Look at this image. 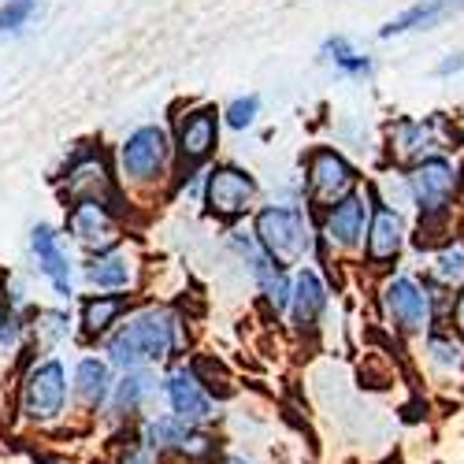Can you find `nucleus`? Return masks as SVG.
<instances>
[{
    "label": "nucleus",
    "instance_id": "nucleus-7",
    "mask_svg": "<svg viewBox=\"0 0 464 464\" xmlns=\"http://www.w3.org/2000/svg\"><path fill=\"white\" fill-rule=\"evenodd\" d=\"M219 127H223V111L216 104H189L182 115H175V127H171V145H175L171 189H182L189 179H198L212 168V157L219 149Z\"/></svg>",
    "mask_w": 464,
    "mask_h": 464
},
{
    "label": "nucleus",
    "instance_id": "nucleus-12",
    "mask_svg": "<svg viewBox=\"0 0 464 464\" xmlns=\"http://www.w3.org/2000/svg\"><path fill=\"white\" fill-rule=\"evenodd\" d=\"M160 401H164V412L193 423V428H212V423L223 416L219 412L223 401L201 382V375L193 372L189 357L160 372Z\"/></svg>",
    "mask_w": 464,
    "mask_h": 464
},
{
    "label": "nucleus",
    "instance_id": "nucleus-9",
    "mask_svg": "<svg viewBox=\"0 0 464 464\" xmlns=\"http://www.w3.org/2000/svg\"><path fill=\"white\" fill-rule=\"evenodd\" d=\"M368 219H372V189L361 186L350 198H342L338 205L324 208L316 216V235H320V260H345V256H361L364 253V235H368Z\"/></svg>",
    "mask_w": 464,
    "mask_h": 464
},
{
    "label": "nucleus",
    "instance_id": "nucleus-16",
    "mask_svg": "<svg viewBox=\"0 0 464 464\" xmlns=\"http://www.w3.org/2000/svg\"><path fill=\"white\" fill-rule=\"evenodd\" d=\"M160 398V372L138 368V372H120L111 386V398L104 409V428H134L141 416H149V405Z\"/></svg>",
    "mask_w": 464,
    "mask_h": 464
},
{
    "label": "nucleus",
    "instance_id": "nucleus-21",
    "mask_svg": "<svg viewBox=\"0 0 464 464\" xmlns=\"http://www.w3.org/2000/svg\"><path fill=\"white\" fill-rule=\"evenodd\" d=\"M79 334V320H74L71 308L60 304H34L30 316H26V338H30V350L37 357H49L56 353L63 342H71Z\"/></svg>",
    "mask_w": 464,
    "mask_h": 464
},
{
    "label": "nucleus",
    "instance_id": "nucleus-14",
    "mask_svg": "<svg viewBox=\"0 0 464 464\" xmlns=\"http://www.w3.org/2000/svg\"><path fill=\"white\" fill-rule=\"evenodd\" d=\"M145 256L138 242H120L97 256L82 260V283L90 294H138L141 297V279H145Z\"/></svg>",
    "mask_w": 464,
    "mask_h": 464
},
{
    "label": "nucleus",
    "instance_id": "nucleus-26",
    "mask_svg": "<svg viewBox=\"0 0 464 464\" xmlns=\"http://www.w3.org/2000/svg\"><path fill=\"white\" fill-rule=\"evenodd\" d=\"M320 56H324V63H331L338 74H345V79H368V74L375 71L372 56L357 53L350 37H342V34L327 37V42H324V49H320Z\"/></svg>",
    "mask_w": 464,
    "mask_h": 464
},
{
    "label": "nucleus",
    "instance_id": "nucleus-3",
    "mask_svg": "<svg viewBox=\"0 0 464 464\" xmlns=\"http://www.w3.org/2000/svg\"><path fill=\"white\" fill-rule=\"evenodd\" d=\"M453 294L431 286L423 276L394 272L379 283V313L382 324L401 338H423L435 327H446Z\"/></svg>",
    "mask_w": 464,
    "mask_h": 464
},
{
    "label": "nucleus",
    "instance_id": "nucleus-20",
    "mask_svg": "<svg viewBox=\"0 0 464 464\" xmlns=\"http://www.w3.org/2000/svg\"><path fill=\"white\" fill-rule=\"evenodd\" d=\"M331 308V283L316 272V267H297L294 272V294H290V313L286 324L294 334L313 338L324 327V316Z\"/></svg>",
    "mask_w": 464,
    "mask_h": 464
},
{
    "label": "nucleus",
    "instance_id": "nucleus-24",
    "mask_svg": "<svg viewBox=\"0 0 464 464\" xmlns=\"http://www.w3.org/2000/svg\"><path fill=\"white\" fill-rule=\"evenodd\" d=\"M249 276H253V286H256L264 308L272 313V320H286V313H290V294H294V272H290V267L272 264V260L264 256Z\"/></svg>",
    "mask_w": 464,
    "mask_h": 464
},
{
    "label": "nucleus",
    "instance_id": "nucleus-11",
    "mask_svg": "<svg viewBox=\"0 0 464 464\" xmlns=\"http://www.w3.org/2000/svg\"><path fill=\"white\" fill-rule=\"evenodd\" d=\"M256 198H260V182L242 164L223 160V164H212L201 175L205 212L216 216L223 227H235L238 219H246L249 212H256Z\"/></svg>",
    "mask_w": 464,
    "mask_h": 464
},
{
    "label": "nucleus",
    "instance_id": "nucleus-31",
    "mask_svg": "<svg viewBox=\"0 0 464 464\" xmlns=\"http://www.w3.org/2000/svg\"><path fill=\"white\" fill-rule=\"evenodd\" d=\"M212 464H260L256 457H249V453H242V450H223Z\"/></svg>",
    "mask_w": 464,
    "mask_h": 464
},
{
    "label": "nucleus",
    "instance_id": "nucleus-19",
    "mask_svg": "<svg viewBox=\"0 0 464 464\" xmlns=\"http://www.w3.org/2000/svg\"><path fill=\"white\" fill-rule=\"evenodd\" d=\"M145 297L138 294H82L79 297V313H74V320H79V342L82 345H104V338L120 327L134 308L141 304Z\"/></svg>",
    "mask_w": 464,
    "mask_h": 464
},
{
    "label": "nucleus",
    "instance_id": "nucleus-32",
    "mask_svg": "<svg viewBox=\"0 0 464 464\" xmlns=\"http://www.w3.org/2000/svg\"><path fill=\"white\" fill-rule=\"evenodd\" d=\"M12 316V308H8V301H5V294H0V324H5Z\"/></svg>",
    "mask_w": 464,
    "mask_h": 464
},
{
    "label": "nucleus",
    "instance_id": "nucleus-4",
    "mask_svg": "<svg viewBox=\"0 0 464 464\" xmlns=\"http://www.w3.org/2000/svg\"><path fill=\"white\" fill-rule=\"evenodd\" d=\"M249 235L256 238L267 260L283 267H294V264L304 267V260H313L320 249L316 216L301 205H260L253 212Z\"/></svg>",
    "mask_w": 464,
    "mask_h": 464
},
{
    "label": "nucleus",
    "instance_id": "nucleus-10",
    "mask_svg": "<svg viewBox=\"0 0 464 464\" xmlns=\"http://www.w3.org/2000/svg\"><path fill=\"white\" fill-rule=\"evenodd\" d=\"M361 189V171L334 145H313L304 152V208L320 216L342 198Z\"/></svg>",
    "mask_w": 464,
    "mask_h": 464
},
{
    "label": "nucleus",
    "instance_id": "nucleus-23",
    "mask_svg": "<svg viewBox=\"0 0 464 464\" xmlns=\"http://www.w3.org/2000/svg\"><path fill=\"white\" fill-rule=\"evenodd\" d=\"M460 12H464V0H416V5H409L401 15H394L386 26H379V37L391 42V37H401L412 30H435Z\"/></svg>",
    "mask_w": 464,
    "mask_h": 464
},
{
    "label": "nucleus",
    "instance_id": "nucleus-30",
    "mask_svg": "<svg viewBox=\"0 0 464 464\" xmlns=\"http://www.w3.org/2000/svg\"><path fill=\"white\" fill-rule=\"evenodd\" d=\"M457 71H464V53H450V56L435 67L439 79H450V74H457Z\"/></svg>",
    "mask_w": 464,
    "mask_h": 464
},
{
    "label": "nucleus",
    "instance_id": "nucleus-1",
    "mask_svg": "<svg viewBox=\"0 0 464 464\" xmlns=\"http://www.w3.org/2000/svg\"><path fill=\"white\" fill-rule=\"evenodd\" d=\"M186 350H189V327L179 308L164 304V301H141L134 313L104 338L97 353L115 372H138V368L164 372V368L186 361Z\"/></svg>",
    "mask_w": 464,
    "mask_h": 464
},
{
    "label": "nucleus",
    "instance_id": "nucleus-28",
    "mask_svg": "<svg viewBox=\"0 0 464 464\" xmlns=\"http://www.w3.org/2000/svg\"><path fill=\"white\" fill-rule=\"evenodd\" d=\"M37 5H42V0H5V5H0V37L19 34L34 19Z\"/></svg>",
    "mask_w": 464,
    "mask_h": 464
},
{
    "label": "nucleus",
    "instance_id": "nucleus-5",
    "mask_svg": "<svg viewBox=\"0 0 464 464\" xmlns=\"http://www.w3.org/2000/svg\"><path fill=\"white\" fill-rule=\"evenodd\" d=\"M115 175L127 198L134 193H152L157 186L171 182L175 175V145L168 127L145 123L123 138V145L115 149Z\"/></svg>",
    "mask_w": 464,
    "mask_h": 464
},
{
    "label": "nucleus",
    "instance_id": "nucleus-6",
    "mask_svg": "<svg viewBox=\"0 0 464 464\" xmlns=\"http://www.w3.org/2000/svg\"><path fill=\"white\" fill-rule=\"evenodd\" d=\"M405 175V189H409V205L420 216V235H446V227L453 219V205H457V193L464 186L460 168L439 152V157H428L412 164Z\"/></svg>",
    "mask_w": 464,
    "mask_h": 464
},
{
    "label": "nucleus",
    "instance_id": "nucleus-2",
    "mask_svg": "<svg viewBox=\"0 0 464 464\" xmlns=\"http://www.w3.org/2000/svg\"><path fill=\"white\" fill-rule=\"evenodd\" d=\"M19 375H15V420L26 423L30 431L42 435H60L74 416L71 409V368L60 353L37 357L30 345L19 357Z\"/></svg>",
    "mask_w": 464,
    "mask_h": 464
},
{
    "label": "nucleus",
    "instance_id": "nucleus-29",
    "mask_svg": "<svg viewBox=\"0 0 464 464\" xmlns=\"http://www.w3.org/2000/svg\"><path fill=\"white\" fill-rule=\"evenodd\" d=\"M446 327L464 338V286H460V290L453 294V301H450V320H446Z\"/></svg>",
    "mask_w": 464,
    "mask_h": 464
},
{
    "label": "nucleus",
    "instance_id": "nucleus-25",
    "mask_svg": "<svg viewBox=\"0 0 464 464\" xmlns=\"http://www.w3.org/2000/svg\"><path fill=\"white\" fill-rule=\"evenodd\" d=\"M431 286L446 290V294H457L464 286V238H450L442 246L431 249L428 256V272H423Z\"/></svg>",
    "mask_w": 464,
    "mask_h": 464
},
{
    "label": "nucleus",
    "instance_id": "nucleus-17",
    "mask_svg": "<svg viewBox=\"0 0 464 464\" xmlns=\"http://www.w3.org/2000/svg\"><path fill=\"white\" fill-rule=\"evenodd\" d=\"M115 372L101 353H82L71 364V409L82 423H101L111 386H115Z\"/></svg>",
    "mask_w": 464,
    "mask_h": 464
},
{
    "label": "nucleus",
    "instance_id": "nucleus-13",
    "mask_svg": "<svg viewBox=\"0 0 464 464\" xmlns=\"http://www.w3.org/2000/svg\"><path fill=\"white\" fill-rule=\"evenodd\" d=\"M372 189V219H368V235H364V253H361V267L375 276H394V267L409 246V223L405 212L398 205H386L375 186Z\"/></svg>",
    "mask_w": 464,
    "mask_h": 464
},
{
    "label": "nucleus",
    "instance_id": "nucleus-27",
    "mask_svg": "<svg viewBox=\"0 0 464 464\" xmlns=\"http://www.w3.org/2000/svg\"><path fill=\"white\" fill-rule=\"evenodd\" d=\"M260 115V97L256 93H246V97H235L227 108H223V123L230 130H249Z\"/></svg>",
    "mask_w": 464,
    "mask_h": 464
},
{
    "label": "nucleus",
    "instance_id": "nucleus-22",
    "mask_svg": "<svg viewBox=\"0 0 464 464\" xmlns=\"http://www.w3.org/2000/svg\"><path fill=\"white\" fill-rule=\"evenodd\" d=\"M423 368L435 382H464V338L450 327H435L431 334L420 338Z\"/></svg>",
    "mask_w": 464,
    "mask_h": 464
},
{
    "label": "nucleus",
    "instance_id": "nucleus-15",
    "mask_svg": "<svg viewBox=\"0 0 464 464\" xmlns=\"http://www.w3.org/2000/svg\"><path fill=\"white\" fill-rule=\"evenodd\" d=\"M63 230L86 256L123 242V216L104 201H74L63 208Z\"/></svg>",
    "mask_w": 464,
    "mask_h": 464
},
{
    "label": "nucleus",
    "instance_id": "nucleus-18",
    "mask_svg": "<svg viewBox=\"0 0 464 464\" xmlns=\"http://www.w3.org/2000/svg\"><path fill=\"white\" fill-rule=\"evenodd\" d=\"M30 260L37 267V276L49 283V290L60 301H71L74 297V256L63 246L60 230L53 223H37L30 230Z\"/></svg>",
    "mask_w": 464,
    "mask_h": 464
},
{
    "label": "nucleus",
    "instance_id": "nucleus-8",
    "mask_svg": "<svg viewBox=\"0 0 464 464\" xmlns=\"http://www.w3.org/2000/svg\"><path fill=\"white\" fill-rule=\"evenodd\" d=\"M134 428L168 464H212L223 453V442L212 428H193V423H186L164 409L141 416Z\"/></svg>",
    "mask_w": 464,
    "mask_h": 464
}]
</instances>
